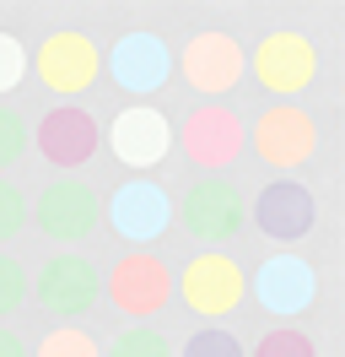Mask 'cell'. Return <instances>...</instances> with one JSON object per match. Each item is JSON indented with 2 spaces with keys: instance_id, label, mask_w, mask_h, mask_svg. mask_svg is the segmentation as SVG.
I'll return each instance as SVG.
<instances>
[{
  "instance_id": "1",
  "label": "cell",
  "mask_w": 345,
  "mask_h": 357,
  "mask_svg": "<svg viewBox=\"0 0 345 357\" xmlns=\"http://www.w3.org/2000/svg\"><path fill=\"white\" fill-rule=\"evenodd\" d=\"M178 222L205 249H221L248 227V195H243L227 174H200L189 190L178 195Z\"/></svg>"
},
{
  "instance_id": "2",
  "label": "cell",
  "mask_w": 345,
  "mask_h": 357,
  "mask_svg": "<svg viewBox=\"0 0 345 357\" xmlns=\"http://www.w3.org/2000/svg\"><path fill=\"white\" fill-rule=\"evenodd\" d=\"M178 298H184V309L200 314L205 325H221L227 314L243 309L248 271L237 266L227 249H200V255H189V266L178 271Z\"/></svg>"
},
{
  "instance_id": "3",
  "label": "cell",
  "mask_w": 345,
  "mask_h": 357,
  "mask_svg": "<svg viewBox=\"0 0 345 357\" xmlns=\"http://www.w3.org/2000/svg\"><path fill=\"white\" fill-rule=\"evenodd\" d=\"M103 292H108V303L125 314V325H151L172 303V271L151 249H129V255H119L108 266Z\"/></svg>"
},
{
  "instance_id": "4",
  "label": "cell",
  "mask_w": 345,
  "mask_h": 357,
  "mask_svg": "<svg viewBox=\"0 0 345 357\" xmlns=\"http://www.w3.org/2000/svg\"><path fill=\"white\" fill-rule=\"evenodd\" d=\"M103 146L119 168H129V178H146L172 152V119L157 103H125V109L108 119Z\"/></svg>"
},
{
  "instance_id": "5",
  "label": "cell",
  "mask_w": 345,
  "mask_h": 357,
  "mask_svg": "<svg viewBox=\"0 0 345 357\" xmlns=\"http://www.w3.org/2000/svg\"><path fill=\"white\" fill-rule=\"evenodd\" d=\"M248 70H254V82L270 98L291 103V98H302V92L319 82V44L307 33H291V27L264 33L254 44V54H248Z\"/></svg>"
},
{
  "instance_id": "6",
  "label": "cell",
  "mask_w": 345,
  "mask_h": 357,
  "mask_svg": "<svg viewBox=\"0 0 345 357\" xmlns=\"http://www.w3.org/2000/svg\"><path fill=\"white\" fill-rule=\"evenodd\" d=\"M103 70L129 103H151V92H162L168 76H172V49H168V38L151 33V27H129L103 54Z\"/></svg>"
},
{
  "instance_id": "7",
  "label": "cell",
  "mask_w": 345,
  "mask_h": 357,
  "mask_svg": "<svg viewBox=\"0 0 345 357\" xmlns=\"http://www.w3.org/2000/svg\"><path fill=\"white\" fill-rule=\"evenodd\" d=\"M27 66L38 70V82L54 92L60 103H76V98L103 76V49L92 44L86 33H76V27H54V33L27 54Z\"/></svg>"
},
{
  "instance_id": "8",
  "label": "cell",
  "mask_w": 345,
  "mask_h": 357,
  "mask_svg": "<svg viewBox=\"0 0 345 357\" xmlns=\"http://www.w3.org/2000/svg\"><path fill=\"white\" fill-rule=\"evenodd\" d=\"M103 222L129 249H151L157 238H168V227H172V195L157 178H125L103 201Z\"/></svg>"
},
{
  "instance_id": "9",
  "label": "cell",
  "mask_w": 345,
  "mask_h": 357,
  "mask_svg": "<svg viewBox=\"0 0 345 357\" xmlns=\"http://www.w3.org/2000/svg\"><path fill=\"white\" fill-rule=\"evenodd\" d=\"M248 146V130L227 103H194L178 119V152L189 157L200 174H227Z\"/></svg>"
},
{
  "instance_id": "10",
  "label": "cell",
  "mask_w": 345,
  "mask_h": 357,
  "mask_svg": "<svg viewBox=\"0 0 345 357\" xmlns=\"http://www.w3.org/2000/svg\"><path fill=\"white\" fill-rule=\"evenodd\" d=\"M243 70H248V54H243V44H237L232 33H221V27H200L189 44L178 49V76H184L205 103H221V98L243 82Z\"/></svg>"
},
{
  "instance_id": "11",
  "label": "cell",
  "mask_w": 345,
  "mask_h": 357,
  "mask_svg": "<svg viewBox=\"0 0 345 357\" xmlns=\"http://www.w3.org/2000/svg\"><path fill=\"white\" fill-rule=\"evenodd\" d=\"M248 141H254L259 162H270L275 174H291V168H302V162L319 157L323 135H319V119L302 109V103H270V109L254 119Z\"/></svg>"
},
{
  "instance_id": "12",
  "label": "cell",
  "mask_w": 345,
  "mask_h": 357,
  "mask_svg": "<svg viewBox=\"0 0 345 357\" xmlns=\"http://www.w3.org/2000/svg\"><path fill=\"white\" fill-rule=\"evenodd\" d=\"M248 292H254V303L270 319L286 325V319H297V314H307L319 303V271H313V260L280 249V255H270L259 266V276H248Z\"/></svg>"
},
{
  "instance_id": "13",
  "label": "cell",
  "mask_w": 345,
  "mask_h": 357,
  "mask_svg": "<svg viewBox=\"0 0 345 357\" xmlns=\"http://www.w3.org/2000/svg\"><path fill=\"white\" fill-rule=\"evenodd\" d=\"M27 222H38V233L54 244H81L103 222V201L81 178H54V184H43L38 201H27Z\"/></svg>"
},
{
  "instance_id": "14",
  "label": "cell",
  "mask_w": 345,
  "mask_h": 357,
  "mask_svg": "<svg viewBox=\"0 0 345 357\" xmlns=\"http://www.w3.org/2000/svg\"><path fill=\"white\" fill-rule=\"evenodd\" d=\"M97 292H103V276H97V266H92L86 255H76V249L43 260V271L33 276V298H38L43 314H54L60 325L81 319V314L97 303Z\"/></svg>"
},
{
  "instance_id": "15",
  "label": "cell",
  "mask_w": 345,
  "mask_h": 357,
  "mask_svg": "<svg viewBox=\"0 0 345 357\" xmlns=\"http://www.w3.org/2000/svg\"><path fill=\"white\" fill-rule=\"evenodd\" d=\"M27 141L43 152V162L76 174V168H86V162L97 157V146H103V125H97L92 109H81V103H54Z\"/></svg>"
},
{
  "instance_id": "16",
  "label": "cell",
  "mask_w": 345,
  "mask_h": 357,
  "mask_svg": "<svg viewBox=\"0 0 345 357\" xmlns=\"http://www.w3.org/2000/svg\"><path fill=\"white\" fill-rule=\"evenodd\" d=\"M248 217L259 222L264 238H275V244H297V238H307V233L319 227V195H313L302 178H270V184L254 195Z\"/></svg>"
},
{
  "instance_id": "17",
  "label": "cell",
  "mask_w": 345,
  "mask_h": 357,
  "mask_svg": "<svg viewBox=\"0 0 345 357\" xmlns=\"http://www.w3.org/2000/svg\"><path fill=\"white\" fill-rule=\"evenodd\" d=\"M103 357H172V341L157 325H125L103 347Z\"/></svg>"
},
{
  "instance_id": "18",
  "label": "cell",
  "mask_w": 345,
  "mask_h": 357,
  "mask_svg": "<svg viewBox=\"0 0 345 357\" xmlns=\"http://www.w3.org/2000/svg\"><path fill=\"white\" fill-rule=\"evenodd\" d=\"M33 357H103V341H92V331H81V325H54L33 347Z\"/></svg>"
},
{
  "instance_id": "19",
  "label": "cell",
  "mask_w": 345,
  "mask_h": 357,
  "mask_svg": "<svg viewBox=\"0 0 345 357\" xmlns=\"http://www.w3.org/2000/svg\"><path fill=\"white\" fill-rule=\"evenodd\" d=\"M27 292H33L27 266H22L17 255H6V249H0V325H6V319H11L22 303H27Z\"/></svg>"
},
{
  "instance_id": "20",
  "label": "cell",
  "mask_w": 345,
  "mask_h": 357,
  "mask_svg": "<svg viewBox=\"0 0 345 357\" xmlns=\"http://www.w3.org/2000/svg\"><path fill=\"white\" fill-rule=\"evenodd\" d=\"M254 357H319V341H313V335H302L297 325H275V331L259 335Z\"/></svg>"
},
{
  "instance_id": "21",
  "label": "cell",
  "mask_w": 345,
  "mask_h": 357,
  "mask_svg": "<svg viewBox=\"0 0 345 357\" xmlns=\"http://www.w3.org/2000/svg\"><path fill=\"white\" fill-rule=\"evenodd\" d=\"M178 357H243V341H237L227 325H200V331L184 341Z\"/></svg>"
},
{
  "instance_id": "22",
  "label": "cell",
  "mask_w": 345,
  "mask_h": 357,
  "mask_svg": "<svg viewBox=\"0 0 345 357\" xmlns=\"http://www.w3.org/2000/svg\"><path fill=\"white\" fill-rule=\"evenodd\" d=\"M22 152H27V119H22L11 103H0V174L17 168Z\"/></svg>"
},
{
  "instance_id": "23",
  "label": "cell",
  "mask_w": 345,
  "mask_h": 357,
  "mask_svg": "<svg viewBox=\"0 0 345 357\" xmlns=\"http://www.w3.org/2000/svg\"><path fill=\"white\" fill-rule=\"evenodd\" d=\"M27 70H33V66H27V44H22L17 33H6V27H0V98H6V92H17Z\"/></svg>"
},
{
  "instance_id": "24",
  "label": "cell",
  "mask_w": 345,
  "mask_h": 357,
  "mask_svg": "<svg viewBox=\"0 0 345 357\" xmlns=\"http://www.w3.org/2000/svg\"><path fill=\"white\" fill-rule=\"evenodd\" d=\"M22 227H27V195L11 178H0V244H11Z\"/></svg>"
},
{
  "instance_id": "25",
  "label": "cell",
  "mask_w": 345,
  "mask_h": 357,
  "mask_svg": "<svg viewBox=\"0 0 345 357\" xmlns=\"http://www.w3.org/2000/svg\"><path fill=\"white\" fill-rule=\"evenodd\" d=\"M0 357H27V341H22L11 325H0Z\"/></svg>"
}]
</instances>
